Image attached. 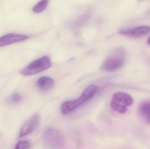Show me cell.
<instances>
[{"label": "cell", "instance_id": "cell-1", "mask_svg": "<svg viewBox=\"0 0 150 149\" xmlns=\"http://www.w3.org/2000/svg\"><path fill=\"white\" fill-rule=\"evenodd\" d=\"M98 87L95 85H91L86 87L79 98L74 101H69L63 103L61 107L62 113L64 115H67L78 108L85 102L91 99L97 93Z\"/></svg>", "mask_w": 150, "mask_h": 149}, {"label": "cell", "instance_id": "cell-2", "mask_svg": "<svg viewBox=\"0 0 150 149\" xmlns=\"http://www.w3.org/2000/svg\"><path fill=\"white\" fill-rule=\"evenodd\" d=\"M126 55L124 50L117 49L114 50L105 60L102 69L107 71H114L121 68L126 61Z\"/></svg>", "mask_w": 150, "mask_h": 149}, {"label": "cell", "instance_id": "cell-3", "mask_svg": "<svg viewBox=\"0 0 150 149\" xmlns=\"http://www.w3.org/2000/svg\"><path fill=\"white\" fill-rule=\"evenodd\" d=\"M43 141L49 149H64L65 140L61 132L57 129H49L45 132Z\"/></svg>", "mask_w": 150, "mask_h": 149}, {"label": "cell", "instance_id": "cell-4", "mask_svg": "<svg viewBox=\"0 0 150 149\" xmlns=\"http://www.w3.org/2000/svg\"><path fill=\"white\" fill-rule=\"evenodd\" d=\"M51 66L50 58L46 56L36 59L22 69L21 73L24 76H30L47 70Z\"/></svg>", "mask_w": 150, "mask_h": 149}, {"label": "cell", "instance_id": "cell-5", "mask_svg": "<svg viewBox=\"0 0 150 149\" xmlns=\"http://www.w3.org/2000/svg\"><path fill=\"white\" fill-rule=\"evenodd\" d=\"M40 116L38 114H34L29 118L24 123L19 132L18 138H22L33 132L39 125Z\"/></svg>", "mask_w": 150, "mask_h": 149}, {"label": "cell", "instance_id": "cell-6", "mask_svg": "<svg viewBox=\"0 0 150 149\" xmlns=\"http://www.w3.org/2000/svg\"><path fill=\"white\" fill-rule=\"evenodd\" d=\"M150 31V27L141 25L134 28H124L119 31V33L123 36L132 38L139 37L148 34Z\"/></svg>", "mask_w": 150, "mask_h": 149}, {"label": "cell", "instance_id": "cell-7", "mask_svg": "<svg viewBox=\"0 0 150 149\" xmlns=\"http://www.w3.org/2000/svg\"><path fill=\"white\" fill-rule=\"evenodd\" d=\"M26 35L10 33L4 35L0 37V47L25 41L29 38Z\"/></svg>", "mask_w": 150, "mask_h": 149}, {"label": "cell", "instance_id": "cell-8", "mask_svg": "<svg viewBox=\"0 0 150 149\" xmlns=\"http://www.w3.org/2000/svg\"><path fill=\"white\" fill-rule=\"evenodd\" d=\"M140 119L146 124L150 125V100H146L141 102L137 109Z\"/></svg>", "mask_w": 150, "mask_h": 149}, {"label": "cell", "instance_id": "cell-9", "mask_svg": "<svg viewBox=\"0 0 150 149\" xmlns=\"http://www.w3.org/2000/svg\"><path fill=\"white\" fill-rule=\"evenodd\" d=\"M111 100L127 108L132 106L134 103L132 97L128 94L123 92H118L115 93Z\"/></svg>", "mask_w": 150, "mask_h": 149}, {"label": "cell", "instance_id": "cell-10", "mask_svg": "<svg viewBox=\"0 0 150 149\" xmlns=\"http://www.w3.org/2000/svg\"><path fill=\"white\" fill-rule=\"evenodd\" d=\"M54 85V81L52 78L47 77H41L38 80L37 86L43 92H47L52 89Z\"/></svg>", "mask_w": 150, "mask_h": 149}, {"label": "cell", "instance_id": "cell-11", "mask_svg": "<svg viewBox=\"0 0 150 149\" xmlns=\"http://www.w3.org/2000/svg\"><path fill=\"white\" fill-rule=\"evenodd\" d=\"M22 100V96L18 93H15L10 95L6 99V102L8 104H15L19 103Z\"/></svg>", "mask_w": 150, "mask_h": 149}, {"label": "cell", "instance_id": "cell-12", "mask_svg": "<svg viewBox=\"0 0 150 149\" xmlns=\"http://www.w3.org/2000/svg\"><path fill=\"white\" fill-rule=\"evenodd\" d=\"M48 1L46 0H43L39 2L33 8V10L35 13H40L44 10L47 6Z\"/></svg>", "mask_w": 150, "mask_h": 149}, {"label": "cell", "instance_id": "cell-13", "mask_svg": "<svg viewBox=\"0 0 150 149\" xmlns=\"http://www.w3.org/2000/svg\"><path fill=\"white\" fill-rule=\"evenodd\" d=\"M30 143L28 141H21L18 143L15 149H29Z\"/></svg>", "mask_w": 150, "mask_h": 149}, {"label": "cell", "instance_id": "cell-14", "mask_svg": "<svg viewBox=\"0 0 150 149\" xmlns=\"http://www.w3.org/2000/svg\"><path fill=\"white\" fill-rule=\"evenodd\" d=\"M147 43H148V44L150 45V35L149 36V38H148Z\"/></svg>", "mask_w": 150, "mask_h": 149}]
</instances>
